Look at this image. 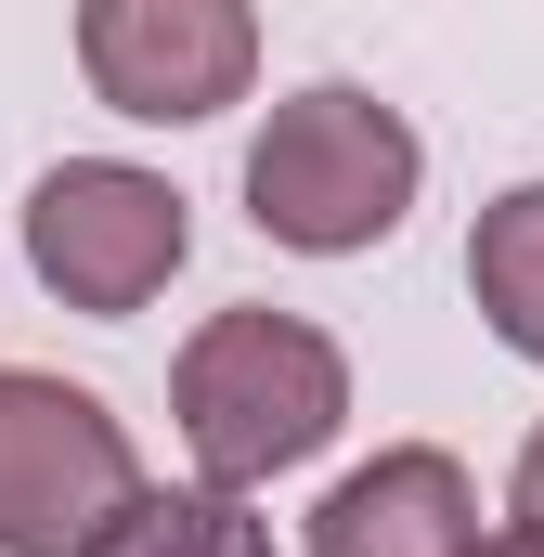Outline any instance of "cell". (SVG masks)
Instances as JSON below:
<instances>
[{"label": "cell", "mask_w": 544, "mask_h": 557, "mask_svg": "<svg viewBox=\"0 0 544 557\" xmlns=\"http://www.w3.org/2000/svg\"><path fill=\"white\" fill-rule=\"evenodd\" d=\"M467 298H480V324L544 363V182H506L493 208H480V234H467Z\"/></svg>", "instance_id": "obj_7"}, {"label": "cell", "mask_w": 544, "mask_h": 557, "mask_svg": "<svg viewBox=\"0 0 544 557\" xmlns=\"http://www.w3.org/2000/svg\"><path fill=\"white\" fill-rule=\"evenodd\" d=\"M78 78L143 131L234 117L260 91V0H78Z\"/></svg>", "instance_id": "obj_5"}, {"label": "cell", "mask_w": 544, "mask_h": 557, "mask_svg": "<svg viewBox=\"0 0 544 557\" xmlns=\"http://www.w3.org/2000/svg\"><path fill=\"white\" fill-rule=\"evenodd\" d=\"M182 260H195L182 182H156L131 156H65V169H39V195H26V273L52 285L65 311L118 324V311H143Z\"/></svg>", "instance_id": "obj_4"}, {"label": "cell", "mask_w": 544, "mask_h": 557, "mask_svg": "<svg viewBox=\"0 0 544 557\" xmlns=\"http://www.w3.org/2000/svg\"><path fill=\"white\" fill-rule=\"evenodd\" d=\"M480 557H544V532H532V519H519V532H493V545H480Z\"/></svg>", "instance_id": "obj_10"}, {"label": "cell", "mask_w": 544, "mask_h": 557, "mask_svg": "<svg viewBox=\"0 0 544 557\" xmlns=\"http://www.w3.org/2000/svg\"><path fill=\"white\" fill-rule=\"evenodd\" d=\"M298 557H480V493L441 441H390L376 467H350L311 506Z\"/></svg>", "instance_id": "obj_6"}, {"label": "cell", "mask_w": 544, "mask_h": 557, "mask_svg": "<svg viewBox=\"0 0 544 557\" xmlns=\"http://www.w3.org/2000/svg\"><path fill=\"white\" fill-rule=\"evenodd\" d=\"M169 416H182V454L195 480L221 493H260L285 467H311L337 428H350V350L311 324V311H208L169 363Z\"/></svg>", "instance_id": "obj_1"}, {"label": "cell", "mask_w": 544, "mask_h": 557, "mask_svg": "<svg viewBox=\"0 0 544 557\" xmlns=\"http://www.w3.org/2000/svg\"><path fill=\"white\" fill-rule=\"evenodd\" d=\"M91 557H272V519H247V493H221V480H195V493H156L143 480L131 519Z\"/></svg>", "instance_id": "obj_8"}, {"label": "cell", "mask_w": 544, "mask_h": 557, "mask_svg": "<svg viewBox=\"0 0 544 557\" xmlns=\"http://www.w3.org/2000/svg\"><path fill=\"white\" fill-rule=\"evenodd\" d=\"M519 519H532V532H544V428H532V441H519Z\"/></svg>", "instance_id": "obj_9"}, {"label": "cell", "mask_w": 544, "mask_h": 557, "mask_svg": "<svg viewBox=\"0 0 544 557\" xmlns=\"http://www.w3.org/2000/svg\"><path fill=\"white\" fill-rule=\"evenodd\" d=\"M415 182H428V143H415L403 104H376V91H350V78H311V91H285L247 143V221H260L272 247H298V260H363V247H390L415 208Z\"/></svg>", "instance_id": "obj_2"}, {"label": "cell", "mask_w": 544, "mask_h": 557, "mask_svg": "<svg viewBox=\"0 0 544 557\" xmlns=\"http://www.w3.org/2000/svg\"><path fill=\"white\" fill-rule=\"evenodd\" d=\"M131 428L39 363H0V557H91L131 519Z\"/></svg>", "instance_id": "obj_3"}]
</instances>
